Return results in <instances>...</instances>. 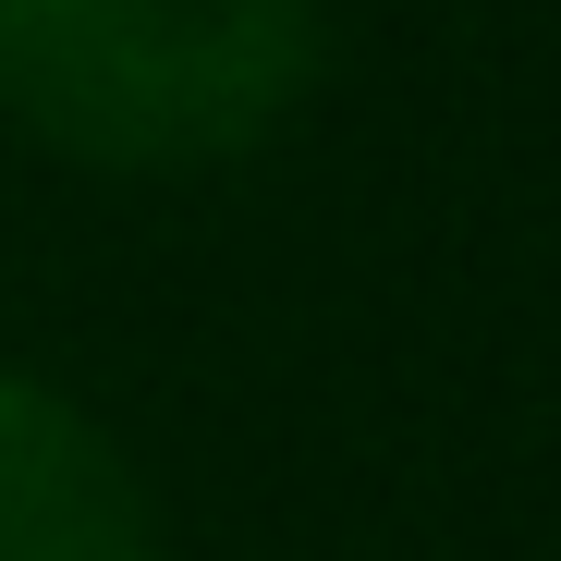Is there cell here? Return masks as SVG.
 Masks as SVG:
<instances>
[{
    "label": "cell",
    "instance_id": "cell-1",
    "mask_svg": "<svg viewBox=\"0 0 561 561\" xmlns=\"http://www.w3.org/2000/svg\"><path fill=\"white\" fill-rule=\"evenodd\" d=\"M318 85V0H0V111L85 171H208Z\"/></svg>",
    "mask_w": 561,
    "mask_h": 561
},
{
    "label": "cell",
    "instance_id": "cell-2",
    "mask_svg": "<svg viewBox=\"0 0 561 561\" xmlns=\"http://www.w3.org/2000/svg\"><path fill=\"white\" fill-rule=\"evenodd\" d=\"M0 561H147L123 451L13 366H0Z\"/></svg>",
    "mask_w": 561,
    "mask_h": 561
}]
</instances>
